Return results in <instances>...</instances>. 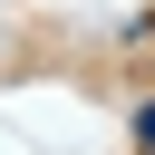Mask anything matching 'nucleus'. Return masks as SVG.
<instances>
[{
	"mask_svg": "<svg viewBox=\"0 0 155 155\" xmlns=\"http://www.w3.org/2000/svg\"><path fill=\"white\" fill-rule=\"evenodd\" d=\"M136 136H145V155H155V107H136Z\"/></svg>",
	"mask_w": 155,
	"mask_h": 155,
	"instance_id": "1",
	"label": "nucleus"
}]
</instances>
